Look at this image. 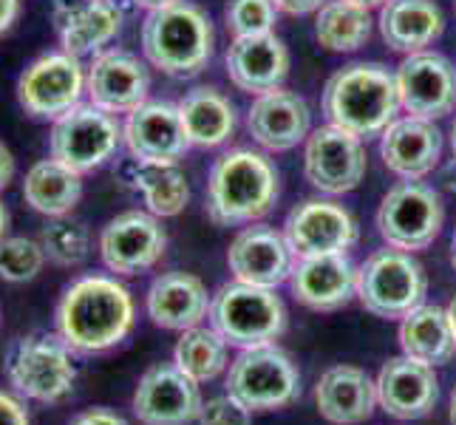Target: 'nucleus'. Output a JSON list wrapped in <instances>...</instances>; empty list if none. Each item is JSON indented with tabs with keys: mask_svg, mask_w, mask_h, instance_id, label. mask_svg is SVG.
<instances>
[{
	"mask_svg": "<svg viewBox=\"0 0 456 425\" xmlns=\"http://www.w3.org/2000/svg\"><path fill=\"white\" fill-rule=\"evenodd\" d=\"M18 102L35 119H60L83 105L86 66L69 52H45L35 57L18 77Z\"/></svg>",
	"mask_w": 456,
	"mask_h": 425,
	"instance_id": "11",
	"label": "nucleus"
},
{
	"mask_svg": "<svg viewBox=\"0 0 456 425\" xmlns=\"http://www.w3.org/2000/svg\"><path fill=\"white\" fill-rule=\"evenodd\" d=\"M12 179H14V156L4 142H0V191H6Z\"/></svg>",
	"mask_w": 456,
	"mask_h": 425,
	"instance_id": "43",
	"label": "nucleus"
},
{
	"mask_svg": "<svg viewBox=\"0 0 456 425\" xmlns=\"http://www.w3.org/2000/svg\"><path fill=\"white\" fill-rule=\"evenodd\" d=\"M380 37L391 52H426L445 31V14L434 0H388L380 6Z\"/></svg>",
	"mask_w": 456,
	"mask_h": 425,
	"instance_id": "27",
	"label": "nucleus"
},
{
	"mask_svg": "<svg viewBox=\"0 0 456 425\" xmlns=\"http://www.w3.org/2000/svg\"><path fill=\"white\" fill-rule=\"evenodd\" d=\"M352 4H357V6H366V9H380L383 4H388V0H352Z\"/></svg>",
	"mask_w": 456,
	"mask_h": 425,
	"instance_id": "47",
	"label": "nucleus"
},
{
	"mask_svg": "<svg viewBox=\"0 0 456 425\" xmlns=\"http://www.w3.org/2000/svg\"><path fill=\"white\" fill-rule=\"evenodd\" d=\"M230 83L244 94H266L284 86L289 74V49L275 31L253 37H232L224 54Z\"/></svg>",
	"mask_w": 456,
	"mask_h": 425,
	"instance_id": "22",
	"label": "nucleus"
},
{
	"mask_svg": "<svg viewBox=\"0 0 456 425\" xmlns=\"http://www.w3.org/2000/svg\"><path fill=\"white\" fill-rule=\"evenodd\" d=\"M122 148V122L102 108L83 102L52 122L49 156L77 173L100 170Z\"/></svg>",
	"mask_w": 456,
	"mask_h": 425,
	"instance_id": "10",
	"label": "nucleus"
},
{
	"mask_svg": "<svg viewBox=\"0 0 456 425\" xmlns=\"http://www.w3.org/2000/svg\"><path fill=\"white\" fill-rule=\"evenodd\" d=\"M210 292L204 281L193 273L170 270L151 281L145 295L148 318L167 332H184V329L201 326L210 315Z\"/></svg>",
	"mask_w": 456,
	"mask_h": 425,
	"instance_id": "24",
	"label": "nucleus"
},
{
	"mask_svg": "<svg viewBox=\"0 0 456 425\" xmlns=\"http://www.w3.org/2000/svg\"><path fill=\"white\" fill-rule=\"evenodd\" d=\"M20 18V0H0V37L18 23Z\"/></svg>",
	"mask_w": 456,
	"mask_h": 425,
	"instance_id": "42",
	"label": "nucleus"
},
{
	"mask_svg": "<svg viewBox=\"0 0 456 425\" xmlns=\"http://www.w3.org/2000/svg\"><path fill=\"white\" fill-rule=\"evenodd\" d=\"M374 35L371 9L357 6L352 0H326L314 12V37L326 52L349 54L363 49Z\"/></svg>",
	"mask_w": 456,
	"mask_h": 425,
	"instance_id": "32",
	"label": "nucleus"
},
{
	"mask_svg": "<svg viewBox=\"0 0 456 425\" xmlns=\"http://www.w3.org/2000/svg\"><path fill=\"white\" fill-rule=\"evenodd\" d=\"M45 261L49 258H45L37 239H26V235H6V239H0V281H35L43 273Z\"/></svg>",
	"mask_w": 456,
	"mask_h": 425,
	"instance_id": "36",
	"label": "nucleus"
},
{
	"mask_svg": "<svg viewBox=\"0 0 456 425\" xmlns=\"http://www.w3.org/2000/svg\"><path fill=\"white\" fill-rule=\"evenodd\" d=\"M37 241L43 247L45 258L54 266L62 270H74V266H83L91 258V233L86 225L71 222L69 216L49 218L43 227Z\"/></svg>",
	"mask_w": 456,
	"mask_h": 425,
	"instance_id": "35",
	"label": "nucleus"
},
{
	"mask_svg": "<svg viewBox=\"0 0 456 425\" xmlns=\"http://www.w3.org/2000/svg\"><path fill=\"white\" fill-rule=\"evenodd\" d=\"M201 391L176 364H153L134 391V417L139 425H191L201 414Z\"/></svg>",
	"mask_w": 456,
	"mask_h": 425,
	"instance_id": "15",
	"label": "nucleus"
},
{
	"mask_svg": "<svg viewBox=\"0 0 456 425\" xmlns=\"http://www.w3.org/2000/svg\"><path fill=\"white\" fill-rule=\"evenodd\" d=\"M216 31L210 14L191 0L151 9L142 23L145 62L173 80H191L210 66Z\"/></svg>",
	"mask_w": 456,
	"mask_h": 425,
	"instance_id": "4",
	"label": "nucleus"
},
{
	"mask_svg": "<svg viewBox=\"0 0 456 425\" xmlns=\"http://www.w3.org/2000/svg\"><path fill=\"white\" fill-rule=\"evenodd\" d=\"M275 9L278 12H284V14H292V18H301V14H312V12H318L326 0H273Z\"/></svg>",
	"mask_w": 456,
	"mask_h": 425,
	"instance_id": "41",
	"label": "nucleus"
},
{
	"mask_svg": "<svg viewBox=\"0 0 456 425\" xmlns=\"http://www.w3.org/2000/svg\"><path fill=\"white\" fill-rule=\"evenodd\" d=\"M122 29V12L114 0H88L66 20L54 23V31L60 37L62 52L74 57H94L108 49Z\"/></svg>",
	"mask_w": 456,
	"mask_h": 425,
	"instance_id": "31",
	"label": "nucleus"
},
{
	"mask_svg": "<svg viewBox=\"0 0 456 425\" xmlns=\"http://www.w3.org/2000/svg\"><path fill=\"white\" fill-rule=\"evenodd\" d=\"M6 233H9V210H6V204L0 201V239H6Z\"/></svg>",
	"mask_w": 456,
	"mask_h": 425,
	"instance_id": "45",
	"label": "nucleus"
},
{
	"mask_svg": "<svg viewBox=\"0 0 456 425\" xmlns=\"http://www.w3.org/2000/svg\"><path fill=\"white\" fill-rule=\"evenodd\" d=\"M151 71L148 62L125 49H105L86 66V97L108 114H131L148 102Z\"/></svg>",
	"mask_w": 456,
	"mask_h": 425,
	"instance_id": "16",
	"label": "nucleus"
},
{
	"mask_svg": "<svg viewBox=\"0 0 456 425\" xmlns=\"http://www.w3.org/2000/svg\"><path fill=\"white\" fill-rule=\"evenodd\" d=\"M100 258L108 273L131 278L153 270L167 249L162 218L151 210H125L100 230Z\"/></svg>",
	"mask_w": 456,
	"mask_h": 425,
	"instance_id": "12",
	"label": "nucleus"
},
{
	"mask_svg": "<svg viewBox=\"0 0 456 425\" xmlns=\"http://www.w3.org/2000/svg\"><path fill=\"white\" fill-rule=\"evenodd\" d=\"M297 304L314 312H335L357 298V266L349 253L297 258L289 275Z\"/></svg>",
	"mask_w": 456,
	"mask_h": 425,
	"instance_id": "21",
	"label": "nucleus"
},
{
	"mask_svg": "<svg viewBox=\"0 0 456 425\" xmlns=\"http://www.w3.org/2000/svg\"><path fill=\"white\" fill-rule=\"evenodd\" d=\"M199 425H253V412L232 395H218L201 405Z\"/></svg>",
	"mask_w": 456,
	"mask_h": 425,
	"instance_id": "38",
	"label": "nucleus"
},
{
	"mask_svg": "<svg viewBox=\"0 0 456 425\" xmlns=\"http://www.w3.org/2000/svg\"><path fill=\"white\" fill-rule=\"evenodd\" d=\"M4 374L14 395L28 403L60 405L74 395V352L57 332H31L14 340L4 357Z\"/></svg>",
	"mask_w": 456,
	"mask_h": 425,
	"instance_id": "5",
	"label": "nucleus"
},
{
	"mask_svg": "<svg viewBox=\"0 0 456 425\" xmlns=\"http://www.w3.org/2000/svg\"><path fill=\"white\" fill-rule=\"evenodd\" d=\"M448 420H451V425H456V386H453V391H451V408H448Z\"/></svg>",
	"mask_w": 456,
	"mask_h": 425,
	"instance_id": "48",
	"label": "nucleus"
},
{
	"mask_svg": "<svg viewBox=\"0 0 456 425\" xmlns=\"http://www.w3.org/2000/svg\"><path fill=\"white\" fill-rule=\"evenodd\" d=\"M400 349L403 355L426 366H448L456 357V335L448 312L434 304H419L400 321Z\"/></svg>",
	"mask_w": 456,
	"mask_h": 425,
	"instance_id": "29",
	"label": "nucleus"
},
{
	"mask_svg": "<svg viewBox=\"0 0 456 425\" xmlns=\"http://www.w3.org/2000/svg\"><path fill=\"white\" fill-rule=\"evenodd\" d=\"M227 349L230 343L213 326H193L179 335L176 349H173V364L201 386L216 380L230 366Z\"/></svg>",
	"mask_w": 456,
	"mask_h": 425,
	"instance_id": "34",
	"label": "nucleus"
},
{
	"mask_svg": "<svg viewBox=\"0 0 456 425\" xmlns=\"http://www.w3.org/2000/svg\"><path fill=\"white\" fill-rule=\"evenodd\" d=\"M321 108L329 125L371 139L383 134L403 108L397 77L383 62H349L329 77Z\"/></svg>",
	"mask_w": 456,
	"mask_h": 425,
	"instance_id": "3",
	"label": "nucleus"
},
{
	"mask_svg": "<svg viewBox=\"0 0 456 425\" xmlns=\"http://www.w3.org/2000/svg\"><path fill=\"white\" fill-rule=\"evenodd\" d=\"M131 4H136V6H142V9H162V6H167V4H176V0H131Z\"/></svg>",
	"mask_w": 456,
	"mask_h": 425,
	"instance_id": "44",
	"label": "nucleus"
},
{
	"mask_svg": "<svg viewBox=\"0 0 456 425\" xmlns=\"http://www.w3.org/2000/svg\"><path fill=\"white\" fill-rule=\"evenodd\" d=\"M69 425H128V420L111 412V408L97 405V408H86V412H80Z\"/></svg>",
	"mask_w": 456,
	"mask_h": 425,
	"instance_id": "40",
	"label": "nucleus"
},
{
	"mask_svg": "<svg viewBox=\"0 0 456 425\" xmlns=\"http://www.w3.org/2000/svg\"><path fill=\"white\" fill-rule=\"evenodd\" d=\"M318 414L332 425H360L371 420L377 408V383L360 366H332L314 386Z\"/></svg>",
	"mask_w": 456,
	"mask_h": 425,
	"instance_id": "26",
	"label": "nucleus"
},
{
	"mask_svg": "<svg viewBox=\"0 0 456 425\" xmlns=\"http://www.w3.org/2000/svg\"><path fill=\"white\" fill-rule=\"evenodd\" d=\"M453 12H456V0H453Z\"/></svg>",
	"mask_w": 456,
	"mask_h": 425,
	"instance_id": "51",
	"label": "nucleus"
},
{
	"mask_svg": "<svg viewBox=\"0 0 456 425\" xmlns=\"http://www.w3.org/2000/svg\"><path fill=\"white\" fill-rule=\"evenodd\" d=\"M131 182L145 201V210L159 218H176L191 201V182H187L179 162H136Z\"/></svg>",
	"mask_w": 456,
	"mask_h": 425,
	"instance_id": "33",
	"label": "nucleus"
},
{
	"mask_svg": "<svg viewBox=\"0 0 456 425\" xmlns=\"http://www.w3.org/2000/svg\"><path fill=\"white\" fill-rule=\"evenodd\" d=\"M451 151H453V159H456V119L451 125Z\"/></svg>",
	"mask_w": 456,
	"mask_h": 425,
	"instance_id": "49",
	"label": "nucleus"
},
{
	"mask_svg": "<svg viewBox=\"0 0 456 425\" xmlns=\"http://www.w3.org/2000/svg\"><path fill=\"white\" fill-rule=\"evenodd\" d=\"M224 20L232 37L270 35L278 20V9L273 0H230L224 9Z\"/></svg>",
	"mask_w": 456,
	"mask_h": 425,
	"instance_id": "37",
	"label": "nucleus"
},
{
	"mask_svg": "<svg viewBox=\"0 0 456 425\" xmlns=\"http://www.w3.org/2000/svg\"><path fill=\"white\" fill-rule=\"evenodd\" d=\"M428 275L414 253L386 247L357 266V301L366 312L386 321H403L408 312L426 304Z\"/></svg>",
	"mask_w": 456,
	"mask_h": 425,
	"instance_id": "7",
	"label": "nucleus"
},
{
	"mask_svg": "<svg viewBox=\"0 0 456 425\" xmlns=\"http://www.w3.org/2000/svg\"><path fill=\"white\" fill-rule=\"evenodd\" d=\"M400 105L422 119H443L456 111V66L439 52L405 54L397 66Z\"/></svg>",
	"mask_w": 456,
	"mask_h": 425,
	"instance_id": "17",
	"label": "nucleus"
},
{
	"mask_svg": "<svg viewBox=\"0 0 456 425\" xmlns=\"http://www.w3.org/2000/svg\"><path fill=\"white\" fill-rule=\"evenodd\" d=\"M281 193L278 168L253 148L224 151L208 173V216L222 227L256 225Z\"/></svg>",
	"mask_w": 456,
	"mask_h": 425,
	"instance_id": "2",
	"label": "nucleus"
},
{
	"mask_svg": "<svg viewBox=\"0 0 456 425\" xmlns=\"http://www.w3.org/2000/svg\"><path fill=\"white\" fill-rule=\"evenodd\" d=\"M23 199L45 218L69 216L83 199V173L57 162L54 156L35 162L23 176Z\"/></svg>",
	"mask_w": 456,
	"mask_h": 425,
	"instance_id": "30",
	"label": "nucleus"
},
{
	"mask_svg": "<svg viewBox=\"0 0 456 425\" xmlns=\"http://www.w3.org/2000/svg\"><path fill=\"white\" fill-rule=\"evenodd\" d=\"M227 266L235 281L275 290L289 281L295 256L284 233H278L270 225H249L230 241Z\"/></svg>",
	"mask_w": 456,
	"mask_h": 425,
	"instance_id": "20",
	"label": "nucleus"
},
{
	"mask_svg": "<svg viewBox=\"0 0 456 425\" xmlns=\"http://www.w3.org/2000/svg\"><path fill=\"white\" fill-rule=\"evenodd\" d=\"M184 134L193 148H222L232 139L239 114L227 94L213 86H199L187 91L176 102Z\"/></svg>",
	"mask_w": 456,
	"mask_h": 425,
	"instance_id": "28",
	"label": "nucleus"
},
{
	"mask_svg": "<svg viewBox=\"0 0 456 425\" xmlns=\"http://www.w3.org/2000/svg\"><path fill=\"white\" fill-rule=\"evenodd\" d=\"M136 326L131 290L117 275L88 273L62 290L54 306V332L74 355H105Z\"/></svg>",
	"mask_w": 456,
	"mask_h": 425,
	"instance_id": "1",
	"label": "nucleus"
},
{
	"mask_svg": "<svg viewBox=\"0 0 456 425\" xmlns=\"http://www.w3.org/2000/svg\"><path fill=\"white\" fill-rule=\"evenodd\" d=\"M0 425H31L26 400L14 391L0 388Z\"/></svg>",
	"mask_w": 456,
	"mask_h": 425,
	"instance_id": "39",
	"label": "nucleus"
},
{
	"mask_svg": "<svg viewBox=\"0 0 456 425\" xmlns=\"http://www.w3.org/2000/svg\"><path fill=\"white\" fill-rule=\"evenodd\" d=\"M122 145L136 162H179L191 151L179 108L165 100H148L122 122Z\"/></svg>",
	"mask_w": 456,
	"mask_h": 425,
	"instance_id": "18",
	"label": "nucleus"
},
{
	"mask_svg": "<svg viewBox=\"0 0 456 425\" xmlns=\"http://www.w3.org/2000/svg\"><path fill=\"white\" fill-rule=\"evenodd\" d=\"M445 312H448V321H451V329H453V335H456V295L451 298V304L445 306Z\"/></svg>",
	"mask_w": 456,
	"mask_h": 425,
	"instance_id": "46",
	"label": "nucleus"
},
{
	"mask_svg": "<svg viewBox=\"0 0 456 425\" xmlns=\"http://www.w3.org/2000/svg\"><path fill=\"white\" fill-rule=\"evenodd\" d=\"M284 239L295 258L349 253L360 239L357 218L335 199H304L284 222Z\"/></svg>",
	"mask_w": 456,
	"mask_h": 425,
	"instance_id": "14",
	"label": "nucleus"
},
{
	"mask_svg": "<svg viewBox=\"0 0 456 425\" xmlns=\"http://www.w3.org/2000/svg\"><path fill=\"white\" fill-rule=\"evenodd\" d=\"M374 383L377 405L400 422L428 417L439 403V377L434 366L419 364L408 355L386 360Z\"/></svg>",
	"mask_w": 456,
	"mask_h": 425,
	"instance_id": "19",
	"label": "nucleus"
},
{
	"mask_svg": "<svg viewBox=\"0 0 456 425\" xmlns=\"http://www.w3.org/2000/svg\"><path fill=\"white\" fill-rule=\"evenodd\" d=\"M227 395L241 400L249 412H278L301 397V372L275 343L241 349L227 372Z\"/></svg>",
	"mask_w": 456,
	"mask_h": 425,
	"instance_id": "9",
	"label": "nucleus"
},
{
	"mask_svg": "<svg viewBox=\"0 0 456 425\" xmlns=\"http://www.w3.org/2000/svg\"><path fill=\"white\" fill-rule=\"evenodd\" d=\"M451 264L456 266V227H453V239H451Z\"/></svg>",
	"mask_w": 456,
	"mask_h": 425,
	"instance_id": "50",
	"label": "nucleus"
},
{
	"mask_svg": "<svg viewBox=\"0 0 456 425\" xmlns=\"http://www.w3.org/2000/svg\"><path fill=\"white\" fill-rule=\"evenodd\" d=\"M383 165L400 179H426L443 159V131L434 119L400 117L380 134Z\"/></svg>",
	"mask_w": 456,
	"mask_h": 425,
	"instance_id": "23",
	"label": "nucleus"
},
{
	"mask_svg": "<svg viewBox=\"0 0 456 425\" xmlns=\"http://www.w3.org/2000/svg\"><path fill=\"white\" fill-rule=\"evenodd\" d=\"M247 128L264 151L284 153L297 148L309 136L312 114L304 97L292 91L275 88L258 94L247 111Z\"/></svg>",
	"mask_w": 456,
	"mask_h": 425,
	"instance_id": "25",
	"label": "nucleus"
},
{
	"mask_svg": "<svg viewBox=\"0 0 456 425\" xmlns=\"http://www.w3.org/2000/svg\"><path fill=\"white\" fill-rule=\"evenodd\" d=\"M445 225V204L422 179H403L388 187L377 208V233L386 247L403 253H419L431 247Z\"/></svg>",
	"mask_w": 456,
	"mask_h": 425,
	"instance_id": "8",
	"label": "nucleus"
},
{
	"mask_svg": "<svg viewBox=\"0 0 456 425\" xmlns=\"http://www.w3.org/2000/svg\"><path fill=\"white\" fill-rule=\"evenodd\" d=\"M208 321L235 349H256L284 335L287 306L275 290L232 278L213 292Z\"/></svg>",
	"mask_w": 456,
	"mask_h": 425,
	"instance_id": "6",
	"label": "nucleus"
},
{
	"mask_svg": "<svg viewBox=\"0 0 456 425\" xmlns=\"http://www.w3.org/2000/svg\"><path fill=\"white\" fill-rule=\"evenodd\" d=\"M304 173L309 184L323 196H346L357 191L366 176L363 139L338 125H323L312 131L306 136Z\"/></svg>",
	"mask_w": 456,
	"mask_h": 425,
	"instance_id": "13",
	"label": "nucleus"
}]
</instances>
